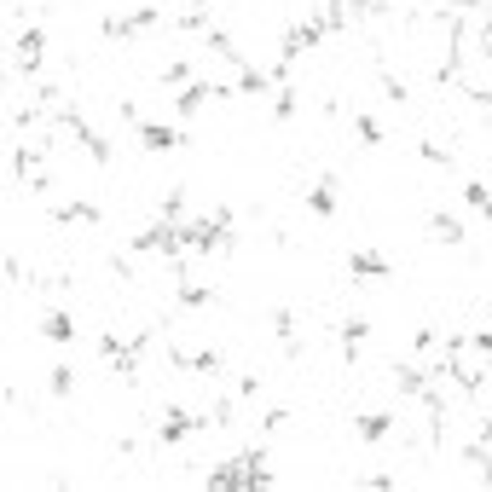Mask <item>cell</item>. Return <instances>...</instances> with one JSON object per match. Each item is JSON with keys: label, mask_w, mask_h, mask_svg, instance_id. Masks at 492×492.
<instances>
[{"label": "cell", "mask_w": 492, "mask_h": 492, "mask_svg": "<svg viewBox=\"0 0 492 492\" xmlns=\"http://www.w3.org/2000/svg\"><path fill=\"white\" fill-rule=\"evenodd\" d=\"M273 336H278V342L296 336V313H290V307H273Z\"/></svg>", "instance_id": "obj_18"}, {"label": "cell", "mask_w": 492, "mask_h": 492, "mask_svg": "<svg viewBox=\"0 0 492 492\" xmlns=\"http://www.w3.org/2000/svg\"><path fill=\"white\" fill-rule=\"evenodd\" d=\"M347 273L377 284V278H394V266H388V256H377V249H347Z\"/></svg>", "instance_id": "obj_6"}, {"label": "cell", "mask_w": 492, "mask_h": 492, "mask_svg": "<svg viewBox=\"0 0 492 492\" xmlns=\"http://www.w3.org/2000/svg\"><path fill=\"white\" fill-rule=\"evenodd\" d=\"M464 203H469V209H487V203H492V192H487L481 180H464Z\"/></svg>", "instance_id": "obj_19"}, {"label": "cell", "mask_w": 492, "mask_h": 492, "mask_svg": "<svg viewBox=\"0 0 492 492\" xmlns=\"http://www.w3.org/2000/svg\"><path fill=\"white\" fill-rule=\"evenodd\" d=\"M12 58H18L24 75H41V58H46V29L41 24H24L18 41H12Z\"/></svg>", "instance_id": "obj_3"}, {"label": "cell", "mask_w": 492, "mask_h": 492, "mask_svg": "<svg viewBox=\"0 0 492 492\" xmlns=\"http://www.w3.org/2000/svg\"><path fill=\"white\" fill-rule=\"evenodd\" d=\"M186 82H197V75H192V65H186V58H168V65H163V87H174V93H180Z\"/></svg>", "instance_id": "obj_15"}, {"label": "cell", "mask_w": 492, "mask_h": 492, "mask_svg": "<svg viewBox=\"0 0 492 492\" xmlns=\"http://www.w3.org/2000/svg\"><path fill=\"white\" fill-rule=\"evenodd\" d=\"M307 209L319 215V220H330V215H336V180H330V174H325L319 186H307Z\"/></svg>", "instance_id": "obj_11"}, {"label": "cell", "mask_w": 492, "mask_h": 492, "mask_svg": "<svg viewBox=\"0 0 492 492\" xmlns=\"http://www.w3.org/2000/svg\"><path fill=\"white\" fill-rule=\"evenodd\" d=\"M354 139H359V146H383V122H377V116H365V110H354Z\"/></svg>", "instance_id": "obj_14"}, {"label": "cell", "mask_w": 492, "mask_h": 492, "mask_svg": "<svg viewBox=\"0 0 492 492\" xmlns=\"http://www.w3.org/2000/svg\"><path fill=\"white\" fill-rule=\"evenodd\" d=\"M417 156H423V163H435V168H452V146H440V139H423Z\"/></svg>", "instance_id": "obj_17"}, {"label": "cell", "mask_w": 492, "mask_h": 492, "mask_svg": "<svg viewBox=\"0 0 492 492\" xmlns=\"http://www.w3.org/2000/svg\"><path fill=\"white\" fill-rule=\"evenodd\" d=\"M457 18H475V12H487V0H447Z\"/></svg>", "instance_id": "obj_21"}, {"label": "cell", "mask_w": 492, "mask_h": 492, "mask_svg": "<svg viewBox=\"0 0 492 492\" xmlns=\"http://www.w3.org/2000/svg\"><path fill=\"white\" fill-rule=\"evenodd\" d=\"M41 336L58 342V347H75V313H70V307H53V313L41 319Z\"/></svg>", "instance_id": "obj_8"}, {"label": "cell", "mask_w": 492, "mask_h": 492, "mask_svg": "<svg viewBox=\"0 0 492 492\" xmlns=\"http://www.w3.org/2000/svg\"><path fill=\"white\" fill-rule=\"evenodd\" d=\"M46 394H53V400H70L75 394V365H53V371H46Z\"/></svg>", "instance_id": "obj_12"}, {"label": "cell", "mask_w": 492, "mask_h": 492, "mask_svg": "<svg viewBox=\"0 0 492 492\" xmlns=\"http://www.w3.org/2000/svg\"><path fill=\"white\" fill-rule=\"evenodd\" d=\"M296 110H301V87H296V82H284V87H273V116H278V122H290V116H296Z\"/></svg>", "instance_id": "obj_13"}, {"label": "cell", "mask_w": 492, "mask_h": 492, "mask_svg": "<svg viewBox=\"0 0 492 492\" xmlns=\"http://www.w3.org/2000/svg\"><path fill=\"white\" fill-rule=\"evenodd\" d=\"M284 423H290V411H284V406H273V411H266V417H261V435H278Z\"/></svg>", "instance_id": "obj_20"}, {"label": "cell", "mask_w": 492, "mask_h": 492, "mask_svg": "<svg viewBox=\"0 0 492 492\" xmlns=\"http://www.w3.org/2000/svg\"><path fill=\"white\" fill-rule=\"evenodd\" d=\"M46 220H53V226H99L105 209H99L93 197H70V203H53V209H46Z\"/></svg>", "instance_id": "obj_4"}, {"label": "cell", "mask_w": 492, "mask_h": 492, "mask_svg": "<svg viewBox=\"0 0 492 492\" xmlns=\"http://www.w3.org/2000/svg\"><path fill=\"white\" fill-rule=\"evenodd\" d=\"M134 139H139V151H146V156H168V151L186 146V128H180V122H139Z\"/></svg>", "instance_id": "obj_1"}, {"label": "cell", "mask_w": 492, "mask_h": 492, "mask_svg": "<svg viewBox=\"0 0 492 492\" xmlns=\"http://www.w3.org/2000/svg\"><path fill=\"white\" fill-rule=\"evenodd\" d=\"M365 336H371V319H365V313H347V319L336 325V342H342V359H347V365L359 359V342H365Z\"/></svg>", "instance_id": "obj_7"}, {"label": "cell", "mask_w": 492, "mask_h": 492, "mask_svg": "<svg viewBox=\"0 0 492 492\" xmlns=\"http://www.w3.org/2000/svg\"><path fill=\"white\" fill-rule=\"evenodd\" d=\"M428 237H435V244H447V249H457V244H464V220H457V215H447V209H435V215H428Z\"/></svg>", "instance_id": "obj_10"}, {"label": "cell", "mask_w": 492, "mask_h": 492, "mask_svg": "<svg viewBox=\"0 0 492 492\" xmlns=\"http://www.w3.org/2000/svg\"><path fill=\"white\" fill-rule=\"evenodd\" d=\"M481 336H487V342H492V307H487V325H481Z\"/></svg>", "instance_id": "obj_22"}, {"label": "cell", "mask_w": 492, "mask_h": 492, "mask_svg": "<svg viewBox=\"0 0 492 492\" xmlns=\"http://www.w3.org/2000/svg\"><path fill=\"white\" fill-rule=\"evenodd\" d=\"M156 215H163V220H186V186H168V197L156 203Z\"/></svg>", "instance_id": "obj_16"}, {"label": "cell", "mask_w": 492, "mask_h": 492, "mask_svg": "<svg viewBox=\"0 0 492 492\" xmlns=\"http://www.w3.org/2000/svg\"><path fill=\"white\" fill-rule=\"evenodd\" d=\"M394 428H400L394 411H365V417H354V440H365V447H383Z\"/></svg>", "instance_id": "obj_5"}, {"label": "cell", "mask_w": 492, "mask_h": 492, "mask_svg": "<svg viewBox=\"0 0 492 492\" xmlns=\"http://www.w3.org/2000/svg\"><path fill=\"white\" fill-rule=\"evenodd\" d=\"M203 428V411H186V406H168L163 417H156V447H180V440H192Z\"/></svg>", "instance_id": "obj_2"}, {"label": "cell", "mask_w": 492, "mask_h": 492, "mask_svg": "<svg viewBox=\"0 0 492 492\" xmlns=\"http://www.w3.org/2000/svg\"><path fill=\"white\" fill-rule=\"evenodd\" d=\"M203 487H209V492H249V487H244V464H237V457L215 464L209 475H203Z\"/></svg>", "instance_id": "obj_9"}]
</instances>
